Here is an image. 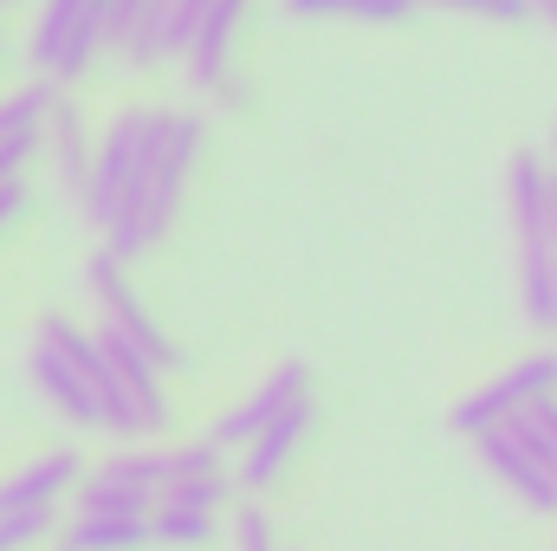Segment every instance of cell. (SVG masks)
Returning <instances> with one entry per match:
<instances>
[{
	"instance_id": "e0dca14e",
	"label": "cell",
	"mask_w": 557,
	"mask_h": 551,
	"mask_svg": "<svg viewBox=\"0 0 557 551\" xmlns=\"http://www.w3.org/2000/svg\"><path fill=\"white\" fill-rule=\"evenodd\" d=\"M149 532H156V546H169V551H208L214 546V519L208 513H188V506H156Z\"/></svg>"
},
{
	"instance_id": "9c48e42d",
	"label": "cell",
	"mask_w": 557,
	"mask_h": 551,
	"mask_svg": "<svg viewBox=\"0 0 557 551\" xmlns=\"http://www.w3.org/2000/svg\"><path fill=\"white\" fill-rule=\"evenodd\" d=\"M298 403H311V364H305V357H285V364H273V370L260 377V390H253V396H240L227 415H214V421H208V434H214L221 448H234V454H240V448H253L273 421H285Z\"/></svg>"
},
{
	"instance_id": "d4e9b609",
	"label": "cell",
	"mask_w": 557,
	"mask_h": 551,
	"mask_svg": "<svg viewBox=\"0 0 557 551\" xmlns=\"http://www.w3.org/2000/svg\"><path fill=\"white\" fill-rule=\"evenodd\" d=\"M552 156H557V124H552Z\"/></svg>"
},
{
	"instance_id": "4fadbf2b",
	"label": "cell",
	"mask_w": 557,
	"mask_h": 551,
	"mask_svg": "<svg viewBox=\"0 0 557 551\" xmlns=\"http://www.w3.org/2000/svg\"><path fill=\"white\" fill-rule=\"evenodd\" d=\"M311 428H318V403H298V409L273 421L253 448H240V461H234V480H240V493L247 500H267L278 480L292 474V461H298V448L311 441Z\"/></svg>"
},
{
	"instance_id": "9a60e30c",
	"label": "cell",
	"mask_w": 557,
	"mask_h": 551,
	"mask_svg": "<svg viewBox=\"0 0 557 551\" xmlns=\"http://www.w3.org/2000/svg\"><path fill=\"white\" fill-rule=\"evenodd\" d=\"M46 162H52L59 188L85 208V195H91V169H98V137H91V124H85V111H78L72 98H59V111H52V143H46Z\"/></svg>"
},
{
	"instance_id": "8fae6325",
	"label": "cell",
	"mask_w": 557,
	"mask_h": 551,
	"mask_svg": "<svg viewBox=\"0 0 557 551\" xmlns=\"http://www.w3.org/2000/svg\"><path fill=\"white\" fill-rule=\"evenodd\" d=\"M240 20H247V0H201L195 39H188V52H182L195 91L227 98V105H240V85H234V39H240Z\"/></svg>"
},
{
	"instance_id": "7402d4cb",
	"label": "cell",
	"mask_w": 557,
	"mask_h": 551,
	"mask_svg": "<svg viewBox=\"0 0 557 551\" xmlns=\"http://www.w3.org/2000/svg\"><path fill=\"white\" fill-rule=\"evenodd\" d=\"M292 20H357L363 0H285Z\"/></svg>"
},
{
	"instance_id": "277c9868",
	"label": "cell",
	"mask_w": 557,
	"mask_h": 551,
	"mask_svg": "<svg viewBox=\"0 0 557 551\" xmlns=\"http://www.w3.org/2000/svg\"><path fill=\"white\" fill-rule=\"evenodd\" d=\"M111 20H117V0H39L33 39H26L33 78L78 85L111 52Z\"/></svg>"
},
{
	"instance_id": "603a6c76",
	"label": "cell",
	"mask_w": 557,
	"mask_h": 551,
	"mask_svg": "<svg viewBox=\"0 0 557 551\" xmlns=\"http://www.w3.org/2000/svg\"><path fill=\"white\" fill-rule=\"evenodd\" d=\"M33 215V188L26 182H0V234H13Z\"/></svg>"
},
{
	"instance_id": "6da1fadb",
	"label": "cell",
	"mask_w": 557,
	"mask_h": 551,
	"mask_svg": "<svg viewBox=\"0 0 557 551\" xmlns=\"http://www.w3.org/2000/svg\"><path fill=\"white\" fill-rule=\"evenodd\" d=\"M201 143H208V118L175 111V105H124L98 131L85 221L98 228L111 260L131 267L149 247H162V234L175 228V208L188 195V175L201 162Z\"/></svg>"
},
{
	"instance_id": "3957f363",
	"label": "cell",
	"mask_w": 557,
	"mask_h": 551,
	"mask_svg": "<svg viewBox=\"0 0 557 551\" xmlns=\"http://www.w3.org/2000/svg\"><path fill=\"white\" fill-rule=\"evenodd\" d=\"M98 331H78L72 318H39L33 325V351H26V377L46 396V409L65 415L72 428H104V403H98Z\"/></svg>"
},
{
	"instance_id": "ac0fdd59",
	"label": "cell",
	"mask_w": 557,
	"mask_h": 551,
	"mask_svg": "<svg viewBox=\"0 0 557 551\" xmlns=\"http://www.w3.org/2000/svg\"><path fill=\"white\" fill-rule=\"evenodd\" d=\"M221 474H227V448L214 434H195V441L169 448V487L175 480H221Z\"/></svg>"
},
{
	"instance_id": "d6986e66",
	"label": "cell",
	"mask_w": 557,
	"mask_h": 551,
	"mask_svg": "<svg viewBox=\"0 0 557 551\" xmlns=\"http://www.w3.org/2000/svg\"><path fill=\"white\" fill-rule=\"evenodd\" d=\"M227 539H234V551H278V532H273V519H267L260 500H240V506H234Z\"/></svg>"
},
{
	"instance_id": "484cf974",
	"label": "cell",
	"mask_w": 557,
	"mask_h": 551,
	"mask_svg": "<svg viewBox=\"0 0 557 551\" xmlns=\"http://www.w3.org/2000/svg\"><path fill=\"white\" fill-rule=\"evenodd\" d=\"M7 7H13V0H0V13H7Z\"/></svg>"
},
{
	"instance_id": "cb8c5ba5",
	"label": "cell",
	"mask_w": 557,
	"mask_h": 551,
	"mask_svg": "<svg viewBox=\"0 0 557 551\" xmlns=\"http://www.w3.org/2000/svg\"><path fill=\"white\" fill-rule=\"evenodd\" d=\"M539 20H545V26H557V0H539Z\"/></svg>"
},
{
	"instance_id": "44dd1931",
	"label": "cell",
	"mask_w": 557,
	"mask_h": 551,
	"mask_svg": "<svg viewBox=\"0 0 557 551\" xmlns=\"http://www.w3.org/2000/svg\"><path fill=\"white\" fill-rule=\"evenodd\" d=\"M52 532V513H0V551H33Z\"/></svg>"
},
{
	"instance_id": "5b68a950",
	"label": "cell",
	"mask_w": 557,
	"mask_h": 551,
	"mask_svg": "<svg viewBox=\"0 0 557 551\" xmlns=\"http://www.w3.org/2000/svg\"><path fill=\"white\" fill-rule=\"evenodd\" d=\"M557 396V351H532V357H519V364H506L499 377H486L480 390H467L460 403H454V434H467V441H480V434H499V428H512L519 415L532 409V403H545Z\"/></svg>"
},
{
	"instance_id": "4316f807",
	"label": "cell",
	"mask_w": 557,
	"mask_h": 551,
	"mask_svg": "<svg viewBox=\"0 0 557 551\" xmlns=\"http://www.w3.org/2000/svg\"><path fill=\"white\" fill-rule=\"evenodd\" d=\"M59 551H65V546H59Z\"/></svg>"
},
{
	"instance_id": "ffe728a7",
	"label": "cell",
	"mask_w": 557,
	"mask_h": 551,
	"mask_svg": "<svg viewBox=\"0 0 557 551\" xmlns=\"http://www.w3.org/2000/svg\"><path fill=\"white\" fill-rule=\"evenodd\" d=\"M512 434H519V441H525L532 454H545V461L557 467V396L532 403V409H525L519 421H512Z\"/></svg>"
},
{
	"instance_id": "8992f818",
	"label": "cell",
	"mask_w": 557,
	"mask_h": 551,
	"mask_svg": "<svg viewBox=\"0 0 557 551\" xmlns=\"http://www.w3.org/2000/svg\"><path fill=\"white\" fill-rule=\"evenodd\" d=\"M195 20H201V0H117L111 52L124 59V72H162L169 59L188 52Z\"/></svg>"
},
{
	"instance_id": "2e32d148",
	"label": "cell",
	"mask_w": 557,
	"mask_h": 551,
	"mask_svg": "<svg viewBox=\"0 0 557 551\" xmlns=\"http://www.w3.org/2000/svg\"><path fill=\"white\" fill-rule=\"evenodd\" d=\"M59 546L65 551H149L156 532H149V519H137V513H91V506H78L72 526L59 532Z\"/></svg>"
},
{
	"instance_id": "7c38bea8",
	"label": "cell",
	"mask_w": 557,
	"mask_h": 551,
	"mask_svg": "<svg viewBox=\"0 0 557 551\" xmlns=\"http://www.w3.org/2000/svg\"><path fill=\"white\" fill-rule=\"evenodd\" d=\"M480 448V467L519 500V506H532L539 519H557V467L545 461V454H532L512 428H499V434H480L473 441Z\"/></svg>"
},
{
	"instance_id": "52a82bcc",
	"label": "cell",
	"mask_w": 557,
	"mask_h": 551,
	"mask_svg": "<svg viewBox=\"0 0 557 551\" xmlns=\"http://www.w3.org/2000/svg\"><path fill=\"white\" fill-rule=\"evenodd\" d=\"M169 493V448H117L111 461L91 467V480L78 487V506L91 513H137V519H156Z\"/></svg>"
},
{
	"instance_id": "ba28073f",
	"label": "cell",
	"mask_w": 557,
	"mask_h": 551,
	"mask_svg": "<svg viewBox=\"0 0 557 551\" xmlns=\"http://www.w3.org/2000/svg\"><path fill=\"white\" fill-rule=\"evenodd\" d=\"M85 285H91V298H98V325H104V331L131 338V344L149 351L162 370H169V364H182V351L169 344V331L156 325V311L137 298V285H131V273H124V260H111V254L98 247V254H91V267H85Z\"/></svg>"
},
{
	"instance_id": "7a4b0ae2",
	"label": "cell",
	"mask_w": 557,
	"mask_h": 551,
	"mask_svg": "<svg viewBox=\"0 0 557 551\" xmlns=\"http://www.w3.org/2000/svg\"><path fill=\"white\" fill-rule=\"evenodd\" d=\"M506 208L519 234V305L539 338H557V156L519 149L506 162Z\"/></svg>"
},
{
	"instance_id": "83f0119b",
	"label": "cell",
	"mask_w": 557,
	"mask_h": 551,
	"mask_svg": "<svg viewBox=\"0 0 557 551\" xmlns=\"http://www.w3.org/2000/svg\"><path fill=\"white\" fill-rule=\"evenodd\" d=\"M552 551H557V546H552Z\"/></svg>"
},
{
	"instance_id": "5bb4252c",
	"label": "cell",
	"mask_w": 557,
	"mask_h": 551,
	"mask_svg": "<svg viewBox=\"0 0 557 551\" xmlns=\"http://www.w3.org/2000/svg\"><path fill=\"white\" fill-rule=\"evenodd\" d=\"M85 480H91L85 461H78L72 448H52V454L13 467V474L0 480V513H59V500H65L72 487H85Z\"/></svg>"
},
{
	"instance_id": "30bf717a",
	"label": "cell",
	"mask_w": 557,
	"mask_h": 551,
	"mask_svg": "<svg viewBox=\"0 0 557 551\" xmlns=\"http://www.w3.org/2000/svg\"><path fill=\"white\" fill-rule=\"evenodd\" d=\"M52 111H59V85H46V78L0 91V182H26V169L46 156Z\"/></svg>"
}]
</instances>
